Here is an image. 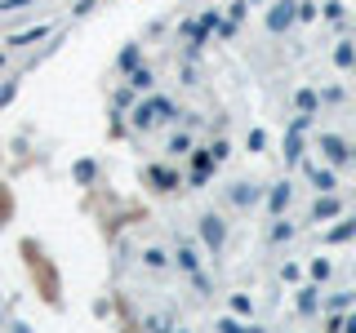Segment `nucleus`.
<instances>
[{
  "label": "nucleus",
  "instance_id": "f8f14e48",
  "mask_svg": "<svg viewBox=\"0 0 356 333\" xmlns=\"http://www.w3.org/2000/svg\"><path fill=\"white\" fill-rule=\"evenodd\" d=\"M178 262H183V266H187V271H196V253H192V249H187V244H183V249H178Z\"/></svg>",
  "mask_w": 356,
  "mask_h": 333
},
{
  "label": "nucleus",
  "instance_id": "1a4fd4ad",
  "mask_svg": "<svg viewBox=\"0 0 356 333\" xmlns=\"http://www.w3.org/2000/svg\"><path fill=\"white\" fill-rule=\"evenodd\" d=\"M348 236H356V218H352V222H343V227H334V231H330V240H348Z\"/></svg>",
  "mask_w": 356,
  "mask_h": 333
},
{
  "label": "nucleus",
  "instance_id": "7ed1b4c3",
  "mask_svg": "<svg viewBox=\"0 0 356 333\" xmlns=\"http://www.w3.org/2000/svg\"><path fill=\"white\" fill-rule=\"evenodd\" d=\"M298 155H303V129H289V138H285V160L294 164Z\"/></svg>",
  "mask_w": 356,
  "mask_h": 333
},
{
  "label": "nucleus",
  "instance_id": "f03ea898",
  "mask_svg": "<svg viewBox=\"0 0 356 333\" xmlns=\"http://www.w3.org/2000/svg\"><path fill=\"white\" fill-rule=\"evenodd\" d=\"M200 231H205L209 249H218V244H222V222H218L214 214H205V218H200Z\"/></svg>",
  "mask_w": 356,
  "mask_h": 333
},
{
  "label": "nucleus",
  "instance_id": "9d476101",
  "mask_svg": "<svg viewBox=\"0 0 356 333\" xmlns=\"http://www.w3.org/2000/svg\"><path fill=\"white\" fill-rule=\"evenodd\" d=\"M312 182H316L321 191H334V173H321V169H312Z\"/></svg>",
  "mask_w": 356,
  "mask_h": 333
},
{
  "label": "nucleus",
  "instance_id": "2eb2a0df",
  "mask_svg": "<svg viewBox=\"0 0 356 333\" xmlns=\"http://www.w3.org/2000/svg\"><path fill=\"white\" fill-rule=\"evenodd\" d=\"M348 329H352V333H356V316H352V320H348Z\"/></svg>",
  "mask_w": 356,
  "mask_h": 333
},
{
  "label": "nucleus",
  "instance_id": "4468645a",
  "mask_svg": "<svg viewBox=\"0 0 356 333\" xmlns=\"http://www.w3.org/2000/svg\"><path fill=\"white\" fill-rule=\"evenodd\" d=\"M289 231H294V227H289V222H276V227H272V240H285Z\"/></svg>",
  "mask_w": 356,
  "mask_h": 333
},
{
  "label": "nucleus",
  "instance_id": "6e6552de",
  "mask_svg": "<svg viewBox=\"0 0 356 333\" xmlns=\"http://www.w3.org/2000/svg\"><path fill=\"white\" fill-rule=\"evenodd\" d=\"M298 311H316V289H303V293H298Z\"/></svg>",
  "mask_w": 356,
  "mask_h": 333
},
{
  "label": "nucleus",
  "instance_id": "ddd939ff",
  "mask_svg": "<svg viewBox=\"0 0 356 333\" xmlns=\"http://www.w3.org/2000/svg\"><path fill=\"white\" fill-rule=\"evenodd\" d=\"M285 200H289V187H276V191H272V209H281Z\"/></svg>",
  "mask_w": 356,
  "mask_h": 333
},
{
  "label": "nucleus",
  "instance_id": "39448f33",
  "mask_svg": "<svg viewBox=\"0 0 356 333\" xmlns=\"http://www.w3.org/2000/svg\"><path fill=\"white\" fill-rule=\"evenodd\" d=\"M334 214H339V200H316V209H312V218H334Z\"/></svg>",
  "mask_w": 356,
  "mask_h": 333
},
{
  "label": "nucleus",
  "instance_id": "9b49d317",
  "mask_svg": "<svg viewBox=\"0 0 356 333\" xmlns=\"http://www.w3.org/2000/svg\"><path fill=\"white\" fill-rule=\"evenodd\" d=\"M267 22H272V27H276V31H281V27H285V22H289V5H281V9H276V14H272V18H267Z\"/></svg>",
  "mask_w": 356,
  "mask_h": 333
},
{
  "label": "nucleus",
  "instance_id": "0eeeda50",
  "mask_svg": "<svg viewBox=\"0 0 356 333\" xmlns=\"http://www.w3.org/2000/svg\"><path fill=\"white\" fill-rule=\"evenodd\" d=\"M298 107L312 116V111H316V94H312V89H298Z\"/></svg>",
  "mask_w": 356,
  "mask_h": 333
},
{
  "label": "nucleus",
  "instance_id": "423d86ee",
  "mask_svg": "<svg viewBox=\"0 0 356 333\" xmlns=\"http://www.w3.org/2000/svg\"><path fill=\"white\" fill-rule=\"evenodd\" d=\"M334 62H339V67L356 62V49H352V44H339V49H334Z\"/></svg>",
  "mask_w": 356,
  "mask_h": 333
},
{
  "label": "nucleus",
  "instance_id": "20e7f679",
  "mask_svg": "<svg viewBox=\"0 0 356 333\" xmlns=\"http://www.w3.org/2000/svg\"><path fill=\"white\" fill-rule=\"evenodd\" d=\"M161 116H170V103H161V98H156V103H147L138 111V125H147V120H161Z\"/></svg>",
  "mask_w": 356,
  "mask_h": 333
},
{
  "label": "nucleus",
  "instance_id": "f257e3e1",
  "mask_svg": "<svg viewBox=\"0 0 356 333\" xmlns=\"http://www.w3.org/2000/svg\"><path fill=\"white\" fill-rule=\"evenodd\" d=\"M321 151H325L334 164H343V160L352 155V151H348V142H343V138H321Z\"/></svg>",
  "mask_w": 356,
  "mask_h": 333
}]
</instances>
